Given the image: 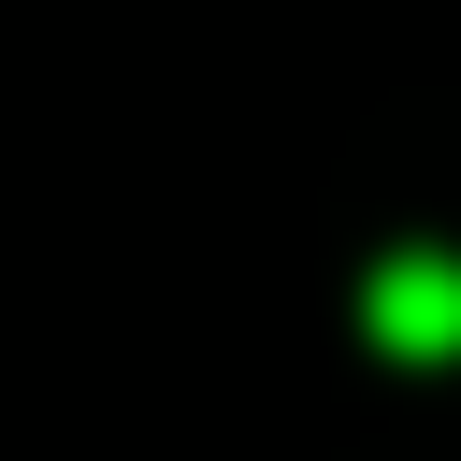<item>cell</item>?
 <instances>
[{
  "instance_id": "obj_1",
  "label": "cell",
  "mask_w": 461,
  "mask_h": 461,
  "mask_svg": "<svg viewBox=\"0 0 461 461\" xmlns=\"http://www.w3.org/2000/svg\"><path fill=\"white\" fill-rule=\"evenodd\" d=\"M360 331H375L389 360H461V259H432V245L375 259V288H360Z\"/></svg>"
}]
</instances>
